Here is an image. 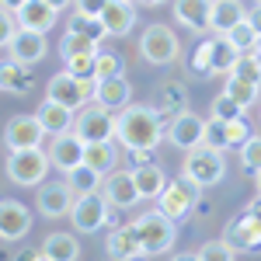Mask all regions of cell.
Listing matches in <instances>:
<instances>
[{
	"label": "cell",
	"mask_w": 261,
	"mask_h": 261,
	"mask_svg": "<svg viewBox=\"0 0 261 261\" xmlns=\"http://www.w3.org/2000/svg\"><path fill=\"white\" fill-rule=\"evenodd\" d=\"M94 101L105 105L108 112H122L125 105H133V87L125 84V77H108V81H98L94 87Z\"/></svg>",
	"instance_id": "obj_21"
},
{
	"label": "cell",
	"mask_w": 261,
	"mask_h": 261,
	"mask_svg": "<svg viewBox=\"0 0 261 261\" xmlns=\"http://www.w3.org/2000/svg\"><path fill=\"white\" fill-rule=\"evenodd\" d=\"M101 195L108 205H115V209H133L136 202H140V188H136V181H133V171H115V174H108L105 185H101Z\"/></svg>",
	"instance_id": "obj_14"
},
{
	"label": "cell",
	"mask_w": 261,
	"mask_h": 261,
	"mask_svg": "<svg viewBox=\"0 0 261 261\" xmlns=\"http://www.w3.org/2000/svg\"><path fill=\"white\" fill-rule=\"evenodd\" d=\"M56 18H60V11L49 4V0H24L18 11H14V21H18V28H28V32H49V28H56Z\"/></svg>",
	"instance_id": "obj_13"
},
{
	"label": "cell",
	"mask_w": 261,
	"mask_h": 261,
	"mask_svg": "<svg viewBox=\"0 0 261 261\" xmlns=\"http://www.w3.org/2000/svg\"><path fill=\"white\" fill-rule=\"evenodd\" d=\"M244 21H247V24H251V28L261 35V4H254V7L247 11V18H244Z\"/></svg>",
	"instance_id": "obj_47"
},
{
	"label": "cell",
	"mask_w": 261,
	"mask_h": 261,
	"mask_svg": "<svg viewBox=\"0 0 261 261\" xmlns=\"http://www.w3.org/2000/svg\"><path fill=\"white\" fill-rule=\"evenodd\" d=\"M164 105H181L185 108V87H178V81H171L164 87Z\"/></svg>",
	"instance_id": "obj_46"
},
{
	"label": "cell",
	"mask_w": 261,
	"mask_h": 261,
	"mask_svg": "<svg viewBox=\"0 0 261 261\" xmlns=\"http://www.w3.org/2000/svg\"><path fill=\"white\" fill-rule=\"evenodd\" d=\"M28 230H32V209L14 199L0 202V237L4 241H21Z\"/></svg>",
	"instance_id": "obj_17"
},
{
	"label": "cell",
	"mask_w": 261,
	"mask_h": 261,
	"mask_svg": "<svg viewBox=\"0 0 261 261\" xmlns=\"http://www.w3.org/2000/svg\"><path fill=\"white\" fill-rule=\"evenodd\" d=\"M254 185H258V192H261V171H258V174H254Z\"/></svg>",
	"instance_id": "obj_56"
},
{
	"label": "cell",
	"mask_w": 261,
	"mask_h": 261,
	"mask_svg": "<svg viewBox=\"0 0 261 261\" xmlns=\"http://www.w3.org/2000/svg\"><path fill=\"white\" fill-rule=\"evenodd\" d=\"M105 247H108V254H112L115 261H125V258H133V254H143L140 233H136V226H133V223H125V226H112Z\"/></svg>",
	"instance_id": "obj_22"
},
{
	"label": "cell",
	"mask_w": 261,
	"mask_h": 261,
	"mask_svg": "<svg viewBox=\"0 0 261 261\" xmlns=\"http://www.w3.org/2000/svg\"><path fill=\"white\" fill-rule=\"evenodd\" d=\"M42 254L53 261H77L81 258V244L70 233H49L45 244H42Z\"/></svg>",
	"instance_id": "obj_28"
},
{
	"label": "cell",
	"mask_w": 261,
	"mask_h": 261,
	"mask_svg": "<svg viewBox=\"0 0 261 261\" xmlns=\"http://www.w3.org/2000/svg\"><path fill=\"white\" fill-rule=\"evenodd\" d=\"M66 63V73L77 77V81H94V63H98V53L94 56H70Z\"/></svg>",
	"instance_id": "obj_39"
},
{
	"label": "cell",
	"mask_w": 261,
	"mask_h": 261,
	"mask_svg": "<svg viewBox=\"0 0 261 261\" xmlns=\"http://www.w3.org/2000/svg\"><path fill=\"white\" fill-rule=\"evenodd\" d=\"M140 56L153 66H167L181 56V42L167 24H150L140 35Z\"/></svg>",
	"instance_id": "obj_5"
},
{
	"label": "cell",
	"mask_w": 261,
	"mask_h": 261,
	"mask_svg": "<svg viewBox=\"0 0 261 261\" xmlns=\"http://www.w3.org/2000/svg\"><path fill=\"white\" fill-rule=\"evenodd\" d=\"M251 136H254V133H251V125H247L244 115H237L233 122H226V140H230V146H244Z\"/></svg>",
	"instance_id": "obj_42"
},
{
	"label": "cell",
	"mask_w": 261,
	"mask_h": 261,
	"mask_svg": "<svg viewBox=\"0 0 261 261\" xmlns=\"http://www.w3.org/2000/svg\"><path fill=\"white\" fill-rule=\"evenodd\" d=\"M226 39L233 42V49H237V53H251V49L258 45L261 35L254 32V28H251V24H247V21H241L237 28H230V32H226Z\"/></svg>",
	"instance_id": "obj_36"
},
{
	"label": "cell",
	"mask_w": 261,
	"mask_h": 261,
	"mask_svg": "<svg viewBox=\"0 0 261 261\" xmlns=\"http://www.w3.org/2000/svg\"><path fill=\"white\" fill-rule=\"evenodd\" d=\"M14 32H18V21H14V11L0 7V45H11V39H14Z\"/></svg>",
	"instance_id": "obj_43"
},
{
	"label": "cell",
	"mask_w": 261,
	"mask_h": 261,
	"mask_svg": "<svg viewBox=\"0 0 261 261\" xmlns=\"http://www.w3.org/2000/svg\"><path fill=\"white\" fill-rule=\"evenodd\" d=\"M60 53H63V60H70V56H94L98 53V42L66 28V35L60 39Z\"/></svg>",
	"instance_id": "obj_31"
},
{
	"label": "cell",
	"mask_w": 261,
	"mask_h": 261,
	"mask_svg": "<svg viewBox=\"0 0 261 261\" xmlns=\"http://www.w3.org/2000/svg\"><path fill=\"white\" fill-rule=\"evenodd\" d=\"M233 254H237V251L223 241V237L220 241H205L199 247V261H233Z\"/></svg>",
	"instance_id": "obj_41"
},
{
	"label": "cell",
	"mask_w": 261,
	"mask_h": 261,
	"mask_svg": "<svg viewBox=\"0 0 261 261\" xmlns=\"http://www.w3.org/2000/svg\"><path fill=\"white\" fill-rule=\"evenodd\" d=\"M223 241L230 244L237 254H247V251H254V247H261V220L247 209L244 216H237V220L226 223V230H223Z\"/></svg>",
	"instance_id": "obj_10"
},
{
	"label": "cell",
	"mask_w": 261,
	"mask_h": 261,
	"mask_svg": "<svg viewBox=\"0 0 261 261\" xmlns=\"http://www.w3.org/2000/svg\"><path fill=\"white\" fill-rule=\"evenodd\" d=\"M101 24L108 35H129L133 24H136V7L133 0H108L105 11H101Z\"/></svg>",
	"instance_id": "obj_20"
},
{
	"label": "cell",
	"mask_w": 261,
	"mask_h": 261,
	"mask_svg": "<svg viewBox=\"0 0 261 261\" xmlns=\"http://www.w3.org/2000/svg\"><path fill=\"white\" fill-rule=\"evenodd\" d=\"M161 112L150 108V105H125L119 115H115V140L125 150H150L161 143Z\"/></svg>",
	"instance_id": "obj_1"
},
{
	"label": "cell",
	"mask_w": 261,
	"mask_h": 261,
	"mask_svg": "<svg viewBox=\"0 0 261 261\" xmlns=\"http://www.w3.org/2000/svg\"><path fill=\"white\" fill-rule=\"evenodd\" d=\"M122 73V60L119 53L112 49H98V63H94V81H108V77H119Z\"/></svg>",
	"instance_id": "obj_33"
},
{
	"label": "cell",
	"mask_w": 261,
	"mask_h": 261,
	"mask_svg": "<svg viewBox=\"0 0 261 261\" xmlns=\"http://www.w3.org/2000/svg\"><path fill=\"white\" fill-rule=\"evenodd\" d=\"M73 202H77V195H73V188L66 181H49L39 192V213L49 216V220H60V216H66L73 209Z\"/></svg>",
	"instance_id": "obj_15"
},
{
	"label": "cell",
	"mask_w": 261,
	"mask_h": 261,
	"mask_svg": "<svg viewBox=\"0 0 261 261\" xmlns=\"http://www.w3.org/2000/svg\"><path fill=\"white\" fill-rule=\"evenodd\" d=\"M247 209H251V213H254V216H258V220H261V199H254V202H251V205H247Z\"/></svg>",
	"instance_id": "obj_51"
},
{
	"label": "cell",
	"mask_w": 261,
	"mask_h": 261,
	"mask_svg": "<svg viewBox=\"0 0 261 261\" xmlns=\"http://www.w3.org/2000/svg\"><path fill=\"white\" fill-rule=\"evenodd\" d=\"M258 45H261V39H258Z\"/></svg>",
	"instance_id": "obj_58"
},
{
	"label": "cell",
	"mask_w": 261,
	"mask_h": 261,
	"mask_svg": "<svg viewBox=\"0 0 261 261\" xmlns=\"http://www.w3.org/2000/svg\"><path fill=\"white\" fill-rule=\"evenodd\" d=\"M209 14H213V0H174V18L192 32H205Z\"/></svg>",
	"instance_id": "obj_23"
},
{
	"label": "cell",
	"mask_w": 261,
	"mask_h": 261,
	"mask_svg": "<svg viewBox=\"0 0 261 261\" xmlns=\"http://www.w3.org/2000/svg\"><path fill=\"white\" fill-rule=\"evenodd\" d=\"M35 261H53V258H45V254H42V251H39V258H35Z\"/></svg>",
	"instance_id": "obj_57"
},
{
	"label": "cell",
	"mask_w": 261,
	"mask_h": 261,
	"mask_svg": "<svg viewBox=\"0 0 261 261\" xmlns=\"http://www.w3.org/2000/svg\"><path fill=\"white\" fill-rule=\"evenodd\" d=\"M73 133H77L84 143H108V140H115V115H112L105 105L94 101V105H87L81 115H77Z\"/></svg>",
	"instance_id": "obj_8"
},
{
	"label": "cell",
	"mask_w": 261,
	"mask_h": 261,
	"mask_svg": "<svg viewBox=\"0 0 261 261\" xmlns=\"http://www.w3.org/2000/svg\"><path fill=\"white\" fill-rule=\"evenodd\" d=\"M202 146H213V150H230V140H226V122L220 119H205V133H202Z\"/></svg>",
	"instance_id": "obj_34"
},
{
	"label": "cell",
	"mask_w": 261,
	"mask_h": 261,
	"mask_svg": "<svg viewBox=\"0 0 261 261\" xmlns=\"http://www.w3.org/2000/svg\"><path fill=\"white\" fill-rule=\"evenodd\" d=\"M209 112H213V119H220V122H233V119L244 112V108H241L233 98H230L226 91H220V94L213 98V105H209Z\"/></svg>",
	"instance_id": "obj_37"
},
{
	"label": "cell",
	"mask_w": 261,
	"mask_h": 261,
	"mask_svg": "<svg viewBox=\"0 0 261 261\" xmlns=\"http://www.w3.org/2000/svg\"><path fill=\"white\" fill-rule=\"evenodd\" d=\"M136 233H140V244H143V254H164V251H171V244L178 237V223L167 220L161 209H150V213H140L136 220Z\"/></svg>",
	"instance_id": "obj_2"
},
{
	"label": "cell",
	"mask_w": 261,
	"mask_h": 261,
	"mask_svg": "<svg viewBox=\"0 0 261 261\" xmlns=\"http://www.w3.org/2000/svg\"><path fill=\"white\" fill-rule=\"evenodd\" d=\"M241 164H244V171L254 178L261 171V136H251V140L241 146Z\"/></svg>",
	"instance_id": "obj_40"
},
{
	"label": "cell",
	"mask_w": 261,
	"mask_h": 261,
	"mask_svg": "<svg viewBox=\"0 0 261 261\" xmlns=\"http://www.w3.org/2000/svg\"><path fill=\"white\" fill-rule=\"evenodd\" d=\"M108 202H105V195H77V202H73V209H70V220H73V226L81 230V233H94V230H101V226H108Z\"/></svg>",
	"instance_id": "obj_9"
},
{
	"label": "cell",
	"mask_w": 261,
	"mask_h": 261,
	"mask_svg": "<svg viewBox=\"0 0 261 261\" xmlns=\"http://www.w3.org/2000/svg\"><path fill=\"white\" fill-rule=\"evenodd\" d=\"M202 133H205V119L195 115V112H188V108H181L178 115L171 119V125H167V140L174 143L178 150L202 146Z\"/></svg>",
	"instance_id": "obj_11"
},
{
	"label": "cell",
	"mask_w": 261,
	"mask_h": 261,
	"mask_svg": "<svg viewBox=\"0 0 261 261\" xmlns=\"http://www.w3.org/2000/svg\"><path fill=\"white\" fill-rule=\"evenodd\" d=\"M66 185L73 188V195H94V192L101 188V174L94 171V167L81 164V167L66 171Z\"/></svg>",
	"instance_id": "obj_30"
},
{
	"label": "cell",
	"mask_w": 261,
	"mask_h": 261,
	"mask_svg": "<svg viewBox=\"0 0 261 261\" xmlns=\"http://www.w3.org/2000/svg\"><path fill=\"white\" fill-rule=\"evenodd\" d=\"M84 164L87 167H94L98 174H108L115 164H119V150H115V143H87L84 146Z\"/></svg>",
	"instance_id": "obj_27"
},
{
	"label": "cell",
	"mask_w": 261,
	"mask_h": 261,
	"mask_svg": "<svg viewBox=\"0 0 261 261\" xmlns=\"http://www.w3.org/2000/svg\"><path fill=\"white\" fill-rule=\"evenodd\" d=\"M84 146H87V143H84L77 133H63V136H56L53 146H49V161H53V167H60L63 174H66V171H73V167L84 164Z\"/></svg>",
	"instance_id": "obj_18"
},
{
	"label": "cell",
	"mask_w": 261,
	"mask_h": 261,
	"mask_svg": "<svg viewBox=\"0 0 261 261\" xmlns=\"http://www.w3.org/2000/svg\"><path fill=\"white\" fill-rule=\"evenodd\" d=\"M35 258H39V251H21L18 254V261H35Z\"/></svg>",
	"instance_id": "obj_49"
},
{
	"label": "cell",
	"mask_w": 261,
	"mask_h": 261,
	"mask_svg": "<svg viewBox=\"0 0 261 261\" xmlns=\"http://www.w3.org/2000/svg\"><path fill=\"white\" fill-rule=\"evenodd\" d=\"M185 178L199 188H213L220 185L223 174H226V157L223 150H213V146H195V150H185Z\"/></svg>",
	"instance_id": "obj_3"
},
{
	"label": "cell",
	"mask_w": 261,
	"mask_h": 261,
	"mask_svg": "<svg viewBox=\"0 0 261 261\" xmlns=\"http://www.w3.org/2000/svg\"><path fill=\"white\" fill-rule=\"evenodd\" d=\"M192 73H199V77H209V73H213V66H209V42H202L199 49H195V56H192Z\"/></svg>",
	"instance_id": "obj_44"
},
{
	"label": "cell",
	"mask_w": 261,
	"mask_h": 261,
	"mask_svg": "<svg viewBox=\"0 0 261 261\" xmlns=\"http://www.w3.org/2000/svg\"><path fill=\"white\" fill-rule=\"evenodd\" d=\"M7 49H11V60L24 63V66H35V63H42V60H45V53H49L45 35H42V32H28V28H18Z\"/></svg>",
	"instance_id": "obj_16"
},
{
	"label": "cell",
	"mask_w": 261,
	"mask_h": 261,
	"mask_svg": "<svg viewBox=\"0 0 261 261\" xmlns=\"http://www.w3.org/2000/svg\"><path fill=\"white\" fill-rule=\"evenodd\" d=\"M49 153L42 150V146H32V150H14L11 157H7V178L14 181V185H24V188H32V185H42L45 174H49Z\"/></svg>",
	"instance_id": "obj_4"
},
{
	"label": "cell",
	"mask_w": 261,
	"mask_h": 261,
	"mask_svg": "<svg viewBox=\"0 0 261 261\" xmlns=\"http://www.w3.org/2000/svg\"><path fill=\"white\" fill-rule=\"evenodd\" d=\"M49 4H53L56 11H63V7H66V4H73V0H49Z\"/></svg>",
	"instance_id": "obj_52"
},
{
	"label": "cell",
	"mask_w": 261,
	"mask_h": 261,
	"mask_svg": "<svg viewBox=\"0 0 261 261\" xmlns=\"http://www.w3.org/2000/svg\"><path fill=\"white\" fill-rule=\"evenodd\" d=\"M42 136H45V129L39 125L35 115H18V119L7 122V129H4V143H7L11 153H14V150H32V146H39Z\"/></svg>",
	"instance_id": "obj_12"
},
{
	"label": "cell",
	"mask_w": 261,
	"mask_h": 261,
	"mask_svg": "<svg viewBox=\"0 0 261 261\" xmlns=\"http://www.w3.org/2000/svg\"><path fill=\"white\" fill-rule=\"evenodd\" d=\"M233 60H237V49H233V42L226 39V35L209 39V66H213V73H226L230 77Z\"/></svg>",
	"instance_id": "obj_29"
},
{
	"label": "cell",
	"mask_w": 261,
	"mask_h": 261,
	"mask_svg": "<svg viewBox=\"0 0 261 261\" xmlns=\"http://www.w3.org/2000/svg\"><path fill=\"white\" fill-rule=\"evenodd\" d=\"M24 0H0V7H7V11H18Z\"/></svg>",
	"instance_id": "obj_48"
},
{
	"label": "cell",
	"mask_w": 261,
	"mask_h": 261,
	"mask_svg": "<svg viewBox=\"0 0 261 261\" xmlns=\"http://www.w3.org/2000/svg\"><path fill=\"white\" fill-rule=\"evenodd\" d=\"M258 87H261V84L241 81V77H233V73H230V77H226V87H223V91H226V94H230V98L237 101V105H241V108H251V105H254V101H258Z\"/></svg>",
	"instance_id": "obj_32"
},
{
	"label": "cell",
	"mask_w": 261,
	"mask_h": 261,
	"mask_svg": "<svg viewBox=\"0 0 261 261\" xmlns=\"http://www.w3.org/2000/svg\"><path fill=\"white\" fill-rule=\"evenodd\" d=\"M32 66H24L18 60H7L0 63V91H11V94H28L32 91Z\"/></svg>",
	"instance_id": "obj_25"
},
{
	"label": "cell",
	"mask_w": 261,
	"mask_h": 261,
	"mask_svg": "<svg viewBox=\"0 0 261 261\" xmlns=\"http://www.w3.org/2000/svg\"><path fill=\"white\" fill-rule=\"evenodd\" d=\"M140 4H146V7H157V4H164V0H140Z\"/></svg>",
	"instance_id": "obj_55"
},
{
	"label": "cell",
	"mask_w": 261,
	"mask_h": 261,
	"mask_svg": "<svg viewBox=\"0 0 261 261\" xmlns=\"http://www.w3.org/2000/svg\"><path fill=\"white\" fill-rule=\"evenodd\" d=\"M171 261H199V251H195V254H174Z\"/></svg>",
	"instance_id": "obj_50"
},
{
	"label": "cell",
	"mask_w": 261,
	"mask_h": 261,
	"mask_svg": "<svg viewBox=\"0 0 261 261\" xmlns=\"http://www.w3.org/2000/svg\"><path fill=\"white\" fill-rule=\"evenodd\" d=\"M133 181H136V188H140V199H153V202H157V195H161L164 185H167L164 167H157V164H140V167H133Z\"/></svg>",
	"instance_id": "obj_26"
},
{
	"label": "cell",
	"mask_w": 261,
	"mask_h": 261,
	"mask_svg": "<svg viewBox=\"0 0 261 261\" xmlns=\"http://www.w3.org/2000/svg\"><path fill=\"white\" fill-rule=\"evenodd\" d=\"M125 261H150V254H133V258H125Z\"/></svg>",
	"instance_id": "obj_53"
},
{
	"label": "cell",
	"mask_w": 261,
	"mask_h": 261,
	"mask_svg": "<svg viewBox=\"0 0 261 261\" xmlns=\"http://www.w3.org/2000/svg\"><path fill=\"white\" fill-rule=\"evenodd\" d=\"M233 77H241V81H251V84H261V66L254 60V53H237V60H233V70H230Z\"/></svg>",
	"instance_id": "obj_35"
},
{
	"label": "cell",
	"mask_w": 261,
	"mask_h": 261,
	"mask_svg": "<svg viewBox=\"0 0 261 261\" xmlns=\"http://www.w3.org/2000/svg\"><path fill=\"white\" fill-rule=\"evenodd\" d=\"M258 4H261V0H258Z\"/></svg>",
	"instance_id": "obj_59"
},
{
	"label": "cell",
	"mask_w": 261,
	"mask_h": 261,
	"mask_svg": "<svg viewBox=\"0 0 261 261\" xmlns=\"http://www.w3.org/2000/svg\"><path fill=\"white\" fill-rule=\"evenodd\" d=\"M195 199H199V185H192V181L181 174V178H174V181L164 185V192L157 195V209H161L167 220L181 223L188 213H192Z\"/></svg>",
	"instance_id": "obj_7"
},
{
	"label": "cell",
	"mask_w": 261,
	"mask_h": 261,
	"mask_svg": "<svg viewBox=\"0 0 261 261\" xmlns=\"http://www.w3.org/2000/svg\"><path fill=\"white\" fill-rule=\"evenodd\" d=\"M251 53H254V60H258V66H261V45H254Z\"/></svg>",
	"instance_id": "obj_54"
},
{
	"label": "cell",
	"mask_w": 261,
	"mask_h": 261,
	"mask_svg": "<svg viewBox=\"0 0 261 261\" xmlns=\"http://www.w3.org/2000/svg\"><path fill=\"white\" fill-rule=\"evenodd\" d=\"M94 87H98V81H77V77H70L66 70L63 73H56L53 81L45 84V101H56V105H63V108H84L87 101L94 98Z\"/></svg>",
	"instance_id": "obj_6"
},
{
	"label": "cell",
	"mask_w": 261,
	"mask_h": 261,
	"mask_svg": "<svg viewBox=\"0 0 261 261\" xmlns=\"http://www.w3.org/2000/svg\"><path fill=\"white\" fill-rule=\"evenodd\" d=\"M247 18L241 0H213V14H209V28L216 35H226L230 28H237L241 21Z\"/></svg>",
	"instance_id": "obj_24"
},
{
	"label": "cell",
	"mask_w": 261,
	"mask_h": 261,
	"mask_svg": "<svg viewBox=\"0 0 261 261\" xmlns=\"http://www.w3.org/2000/svg\"><path fill=\"white\" fill-rule=\"evenodd\" d=\"M70 32H81L87 39H94L98 45H101V39L108 35L105 24H101V18H84V14H73V18H70Z\"/></svg>",
	"instance_id": "obj_38"
},
{
	"label": "cell",
	"mask_w": 261,
	"mask_h": 261,
	"mask_svg": "<svg viewBox=\"0 0 261 261\" xmlns=\"http://www.w3.org/2000/svg\"><path fill=\"white\" fill-rule=\"evenodd\" d=\"M105 4H108V0H73V7H77V14H84V18H101V11H105Z\"/></svg>",
	"instance_id": "obj_45"
},
{
	"label": "cell",
	"mask_w": 261,
	"mask_h": 261,
	"mask_svg": "<svg viewBox=\"0 0 261 261\" xmlns=\"http://www.w3.org/2000/svg\"><path fill=\"white\" fill-rule=\"evenodd\" d=\"M35 119H39V125L45 129V136H63V133H73L77 115H73V108H63L56 101H42Z\"/></svg>",
	"instance_id": "obj_19"
}]
</instances>
